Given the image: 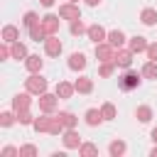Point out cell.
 Listing matches in <instances>:
<instances>
[{
  "label": "cell",
  "instance_id": "cell-1",
  "mask_svg": "<svg viewBox=\"0 0 157 157\" xmlns=\"http://www.w3.org/2000/svg\"><path fill=\"white\" fill-rule=\"evenodd\" d=\"M34 130L37 132H49V135H59L64 130V125L59 123V118H49V115H42L34 120Z\"/></svg>",
  "mask_w": 157,
  "mask_h": 157
},
{
  "label": "cell",
  "instance_id": "cell-2",
  "mask_svg": "<svg viewBox=\"0 0 157 157\" xmlns=\"http://www.w3.org/2000/svg\"><path fill=\"white\" fill-rule=\"evenodd\" d=\"M118 86H120L123 91H132V88H137V86H140V74L128 69V71L118 78Z\"/></svg>",
  "mask_w": 157,
  "mask_h": 157
},
{
  "label": "cell",
  "instance_id": "cell-3",
  "mask_svg": "<svg viewBox=\"0 0 157 157\" xmlns=\"http://www.w3.org/2000/svg\"><path fill=\"white\" fill-rule=\"evenodd\" d=\"M25 86H27V91H29V93H37V96H42V93L47 91V78H42L39 74H32V76L25 81Z\"/></svg>",
  "mask_w": 157,
  "mask_h": 157
},
{
  "label": "cell",
  "instance_id": "cell-4",
  "mask_svg": "<svg viewBox=\"0 0 157 157\" xmlns=\"http://www.w3.org/2000/svg\"><path fill=\"white\" fill-rule=\"evenodd\" d=\"M96 59H98V61H113V59H115V47H113L110 42L96 44Z\"/></svg>",
  "mask_w": 157,
  "mask_h": 157
},
{
  "label": "cell",
  "instance_id": "cell-5",
  "mask_svg": "<svg viewBox=\"0 0 157 157\" xmlns=\"http://www.w3.org/2000/svg\"><path fill=\"white\" fill-rule=\"evenodd\" d=\"M59 17H64V20H81V10H78V2H66V5H61L59 7Z\"/></svg>",
  "mask_w": 157,
  "mask_h": 157
},
{
  "label": "cell",
  "instance_id": "cell-6",
  "mask_svg": "<svg viewBox=\"0 0 157 157\" xmlns=\"http://www.w3.org/2000/svg\"><path fill=\"white\" fill-rule=\"evenodd\" d=\"M132 54H135L132 49H123V47L115 49V59H113L115 66H120V69H130V64H132Z\"/></svg>",
  "mask_w": 157,
  "mask_h": 157
},
{
  "label": "cell",
  "instance_id": "cell-7",
  "mask_svg": "<svg viewBox=\"0 0 157 157\" xmlns=\"http://www.w3.org/2000/svg\"><path fill=\"white\" fill-rule=\"evenodd\" d=\"M56 103H59V96H56V93L52 96V93L44 91V93L39 96V108H42V113H52V110L56 108Z\"/></svg>",
  "mask_w": 157,
  "mask_h": 157
},
{
  "label": "cell",
  "instance_id": "cell-8",
  "mask_svg": "<svg viewBox=\"0 0 157 157\" xmlns=\"http://www.w3.org/2000/svg\"><path fill=\"white\" fill-rule=\"evenodd\" d=\"M64 147H69V150H78L81 147V135L74 130V128H66V132H64Z\"/></svg>",
  "mask_w": 157,
  "mask_h": 157
},
{
  "label": "cell",
  "instance_id": "cell-9",
  "mask_svg": "<svg viewBox=\"0 0 157 157\" xmlns=\"http://www.w3.org/2000/svg\"><path fill=\"white\" fill-rule=\"evenodd\" d=\"M44 52H47V56H59L61 54V42L54 34H49L47 42H44Z\"/></svg>",
  "mask_w": 157,
  "mask_h": 157
},
{
  "label": "cell",
  "instance_id": "cell-10",
  "mask_svg": "<svg viewBox=\"0 0 157 157\" xmlns=\"http://www.w3.org/2000/svg\"><path fill=\"white\" fill-rule=\"evenodd\" d=\"M42 27L47 29V34H56L59 32V15H44L42 17Z\"/></svg>",
  "mask_w": 157,
  "mask_h": 157
},
{
  "label": "cell",
  "instance_id": "cell-11",
  "mask_svg": "<svg viewBox=\"0 0 157 157\" xmlns=\"http://www.w3.org/2000/svg\"><path fill=\"white\" fill-rule=\"evenodd\" d=\"M86 34H88V39H91V42H96V44H101L103 39H108V34H105V29H103L101 25H91Z\"/></svg>",
  "mask_w": 157,
  "mask_h": 157
},
{
  "label": "cell",
  "instance_id": "cell-12",
  "mask_svg": "<svg viewBox=\"0 0 157 157\" xmlns=\"http://www.w3.org/2000/svg\"><path fill=\"white\" fill-rule=\"evenodd\" d=\"M29 101H32V98H29V91H27V93H17V96L12 98V110L17 113V110L29 108Z\"/></svg>",
  "mask_w": 157,
  "mask_h": 157
},
{
  "label": "cell",
  "instance_id": "cell-13",
  "mask_svg": "<svg viewBox=\"0 0 157 157\" xmlns=\"http://www.w3.org/2000/svg\"><path fill=\"white\" fill-rule=\"evenodd\" d=\"M86 66V56L81 54V52H74L71 56H69V69H74V71H81Z\"/></svg>",
  "mask_w": 157,
  "mask_h": 157
},
{
  "label": "cell",
  "instance_id": "cell-14",
  "mask_svg": "<svg viewBox=\"0 0 157 157\" xmlns=\"http://www.w3.org/2000/svg\"><path fill=\"white\" fill-rule=\"evenodd\" d=\"M105 118H103V113L101 110H96V108H88L86 110V123L91 125V128H96V125H101Z\"/></svg>",
  "mask_w": 157,
  "mask_h": 157
},
{
  "label": "cell",
  "instance_id": "cell-15",
  "mask_svg": "<svg viewBox=\"0 0 157 157\" xmlns=\"http://www.w3.org/2000/svg\"><path fill=\"white\" fill-rule=\"evenodd\" d=\"M140 22H142V25H147V27H152V25L157 22V10H152V7H145V10L140 12Z\"/></svg>",
  "mask_w": 157,
  "mask_h": 157
},
{
  "label": "cell",
  "instance_id": "cell-16",
  "mask_svg": "<svg viewBox=\"0 0 157 157\" xmlns=\"http://www.w3.org/2000/svg\"><path fill=\"white\" fill-rule=\"evenodd\" d=\"M29 37H32L34 42H47V37H49V34H47V29L42 27V22H37L34 27H29Z\"/></svg>",
  "mask_w": 157,
  "mask_h": 157
},
{
  "label": "cell",
  "instance_id": "cell-17",
  "mask_svg": "<svg viewBox=\"0 0 157 157\" xmlns=\"http://www.w3.org/2000/svg\"><path fill=\"white\" fill-rule=\"evenodd\" d=\"M147 47H150V44H147V39H145V37H140V34H135V37L130 39V49H132L135 54H140V52H147Z\"/></svg>",
  "mask_w": 157,
  "mask_h": 157
},
{
  "label": "cell",
  "instance_id": "cell-18",
  "mask_svg": "<svg viewBox=\"0 0 157 157\" xmlns=\"http://www.w3.org/2000/svg\"><path fill=\"white\" fill-rule=\"evenodd\" d=\"M17 37H20L17 27H12V25L2 27V42H7V44H15V42H17Z\"/></svg>",
  "mask_w": 157,
  "mask_h": 157
},
{
  "label": "cell",
  "instance_id": "cell-19",
  "mask_svg": "<svg viewBox=\"0 0 157 157\" xmlns=\"http://www.w3.org/2000/svg\"><path fill=\"white\" fill-rule=\"evenodd\" d=\"M25 66H27V71H32V74H39V69H42V59H39L37 54H29V56L25 59Z\"/></svg>",
  "mask_w": 157,
  "mask_h": 157
},
{
  "label": "cell",
  "instance_id": "cell-20",
  "mask_svg": "<svg viewBox=\"0 0 157 157\" xmlns=\"http://www.w3.org/2000/svg\"><path fill=\"white\" fill-rule=\"evenodd\" d=\"M74 88H76L78 93H91V91H93V81H91V78H86V76H81V78H76Z\"/></svg>",
  "mask_w": 157,
  "mask_h": 157
},
{
  "label": "cell",
  "instance_id": "cell-21",
  "mask_svg": "<svg viewBox=\"0 0 157 157\" xmlns=\"http://www.w3.org/2000/svg\"><path fill=\"white\" fill-rule=\"evenodd\" d=\"M56 118H59V123H61L64 128H76V123H78V120H76V115H74V113H69V110H61Z\"/></svg>",
  "mask_w": 157,
  "mask_h": 157
},
{
  "label": "cell",
  "instance_id": "cell-22",
  "mask_svg": "<svg viewBox=\"0 0 157 157\" xmlns=\"http://www.w3.org/2000/svg\"><path fill=\"white\" fill-rule=\"evenodd\" d=\"M108 42H110L115 49H120V47L125 44V34H123L120 29H113V32H108Z\"/></svg>",
  "mask_w": 157,
  "mask_h": 157
},
{
  "label": "cell",
  "instance_id": "cell-23",
  "mask_svg": "<svg viewBox=\"0 0 157 157\" xmlns=\"http://www.w3.org/2000/svg\"><path fill=\"white\" fill-rule=\"evenodd\" d=\"M74 91H76V88H74L71 83H66V81H59V83H56V96H59V98H71Z\"/></svg>",
  "mask_w": 157,
  "mask_h": 157
},
{
  "label": "cell",
  "instance_id": "cell-24",
  "mask_svg": "<svg viewBox=\"0 0 157 157\" xmlns=\"http://www.w3.org/2000/svg\"><path fill=\"white\" fill-rule=\"evenodd\" d=\"M135 118H137L140 123H150V120H152V108H150V105H140V108L135 110Z\"/></svg>",
  "mask_w": 157,
  "mask_h": 157
},
{
  "label": "cell",
  "instance_id": "cell-25",
  "mask_svg": "<svg viewBox=\"0 0 157 157\" xmlns=\"http://www.w3.org/2000/svg\"><path fill=\"white\" fill-rule=\"evenodd\" d=\"M78 155H81V157H96V155H98V147H96L93 142H81Z\"/></svg>",
  "mask_w": 157,
  "mask_h": 157
},
{
  "label": "cell",
  "instance_id": "cell-26",
  "mask_svg": "<svg viewBox=\"0 0 157 157\" xmlns=\"http://www.w3.org/2000/svg\"><path fill=\"white\" fill-rule=\"evenodd\" d=\"M125 150H128V147H125V142H123V140H113V142H110V147H108V152H110L113 157L125 155Z\"/></svg>",
  "mask_w": 157,
  "mask_h": 157
},
{
  "label": "cell",
  "instance_id": "cell-27",
  "mask_svg": "<svg viewBox=\"0 0 157 157\" xmlns=\"http://www.w3.org/2000/svg\"><path fill=\"white\" fill-rule=\"evenodd\" d=\"M29 54H27V47L25 44H20V42H15L12 44V59H27Z\"/></svg>",
  "mask_w": 157,
  "mask_h": 157
},
{
  "label": "cell",
  "instance_id": "cell-28",
  "mask_svg": "<svg viewBox=\"0 0 157 157\" xmlns=\"http://www.w3.org/2000/svg\"><path fill=\"white\" fill-rule=\"evenodd\" d=\"M142 76L145 78H157V61H147L142 66Z\"/></svg>",
  "mask_w": 157,
  "mask_h": 157
},
{
  "label": "cell",
  "instance_id": "cell-29",
  "mask_svg": "<svg viewBox=\"0 0 157 157\" xmlns=\"http://www.w3.org/2000/svg\"><path fill=\"white\" fill-rule=\"evenodd\" d=\"M113 71H115V61H101V69H98V74H101L103 78H108Z\"/></svg>",
  "mask_w": 157,
  "mask_h": 157
},
{
  "label": "cell",
  "instance_id": "cell-30",
  "mask_svg": "<svg viewBox=\"0 0 157 157\" xmlns=\"http://www.w3.org/2000/svg\"><path fill=\"white\" fill-rule=\"evenodd\" d=\"M17 120H20V125H34V118H32V113L25 108V110H17Z\"/></svg>",
  "mask_w": 157,
  "mask_h": 157
},
{
  "label": "cell",
  "instance_id": "cell-31",
  "mask_svg": "<svg viewBox=\"0 0 157 157\" xmlns=\"http://www.w3.org/2000/svg\"><path fill=\"white\" fill-rule=\"evenodd\" d=\"M37 22H42V20L37 17V12H25V17H22V25H25V27H34Z\"/></svg>",
  "mask_w": 157,
  "mask_h": 157
},
{
  "label": "cell",
  "instance_id": "cell-32",
  "mask_svg": "<svg viewBox=\"0 0 157 157\" xmlns=\"http://www.w3.org/2000/svg\"><path fill=\"white\" fill-rule=\"evenodd\" d=\"M101 113H103L105 120H113V118H115V105H113V103H103V105H101Z\"/></svg>",
  "mask_w": 157,
  "mask_h": 157
},
{
  "label": "cell",
  "instance_id": "cell-33",
  "mask_svg": "<svg viewBox=\"0 0 157 157\" xmlns=\"http://www.w3.org/2000/svg\"><path fill=\"white\" fill-rule=\"evenodd\" d=\"M15 120H17V113H15V115H12V113H2V115H0V125H2V128H10Z\"/></svg>",
  "mask_w": 157,
  "mask_h": 157
},
{
  "label": "cell",
  "instance_id": "cell-34",
  "mask_svg": "<svg viewBox=\"0 0 157 157\" xmlns=\"http://www.w3.org/2000/svg\"><path fill=\"white\" fill-rule=\"evenodd\" d=\"M83 32H88V27H83L81 20H74L71 22V34H83Z\"/></svg>",
  "mask_w": 157,
  "mask_h": 157
},
{
  "label": "cell",
  "instance_id": "cell-35",
  "mask_svg": "<svg viewBox=\"0 0 157 157\" xmlns=\"http://www.w3.org/2000/svg\"><path fill=\"white\" fill-rule=\"evenodd\" d=\"M37 155V147L34 145H22L20 147V157H34Z\"/></svg>",
  "mask_w": 157,
  "mask_h": 157
},
{
  "label": "cell",
  "instance_id": "cell-36",
  "mask_svg": "<svg viewBox=\"0 0 157 157\" xmlns=\"http://www.w3.org/2000/svg\"><path fill=\"white\" fill-rule=\"evenodd\" d=\"M147 59H150V61H157V42L147 47Z\"/></svg>",
  "mask_w": 157,
  "mask_h": 157
},
{
  "label": "cell",
  "instance_id": "cell-37",
  "mask_svg": "<svg viewBox=\"0 0 157 157\" xmlns=\"http://www.w3.org/2000/svg\"><path fill=\"white\" fill-rule=\"evenodd\" d=\"M15 155H20V150H15V147H5L2 150V157H15Z\"/></svg>",
  "mask_w": 157,
  "mask_h": 157
},
{
  "label": "cell",
  "instance_id": "cell-38",
  "mask_svg": "<svg viewBox=\"0 0 157 157\" xmlns=\"http://www.w3.org/2000/svg\"><path fill=\"white\" fill-rule=\"evenodd\" d=\"M39 2H42L44 7H52V5H54V0H39Z\"/></svg>",
  "mask_w": 157,
  "mask_h": 157
},
{
  "label": "cell",
  "instance_id": "cell-39",
  "mask_svg": "<svg viewBox=\"0 0 157 157\" xmlns=\"http://www.w3.org/2000/svg\"><path fill=\"white\" fill-rule=\"evenodd\" d=\"M86 2H88V5H91V7H96V5H98V2H101V0H86Z\"/></svg>",
  "mask_w": 157,
  "mask_h": 157
},
{
  "label": "cell",
  "instance_id": "cell-40",
  "mask_svg": "<svg viewBox=\"0 0 157 157\" xmlns=\"http://www.w3.org/2000/svg\"><path fill=\"white\" fill-rule=\"evenodd\" d=\"M152 140H155V142H157V128H155V130H152Z\"/></svg>",
  "mask_w": 157,
  "mask_h": 157
},
{
  "label": "cell",
  "instance_id": "cell-41",
  "mask_svg": "<svg viewBox=\"0 0 157 157\" xmlns=\"http://www.w3.org/2000/svg\"><path fill=\"white\" fill-rule=\"evenodd\" d=\"M152 157H157V147H155V150H152Z\"/></svg>",
  "mask_w": 157,
  "mask_h": 157
},
{
  "label": "cell",
  "instance_id": "cell-42",
  "mask_svg": "<svg viewBox=\"0 0 157 157\" xmlns=\"http://www.w3.org/2000/svg\"><path fill=\"white\" fill-rule=\"evenodd\" d=\"M71 2H78V0H71Z\"/></svg>",
  "mask_w": 157,
  "mask_h": 157
}]
</instances>
